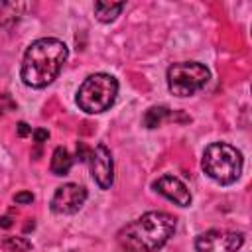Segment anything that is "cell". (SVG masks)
Masks as SVG:
<instances>
[{
    "mask_svg": "<svg viewBox=\"0 0 252 252\" xmlns=\"http://www.w3.org/2000/svg\"><path fill=\"white\" fill-rule=\"evenodd\" d=\"M69 57L67 45L57 37H41L30 43L22 59V81L32 89H43L57 79Z\"/></svg>",
    "mask_w": 252,
    "mask_h": 252,
    "instance_id": "obj_1",
    "label": "cell"
},
{
    "mask_svg": "<svg viewBox=\"0 0 252 252\" xmlns=\"http://www.w3.org/2000/svg\"><path fill=\"white\" fill-rule=\"evenodd\" d=\"M175 232V217L163 211H150L128 222L120 234V246L138 252H156Z\"/></svg>",
    "mask_w": 252,
    "mask_h": 252,
    "instance_id": "obj_2",
    "label": "cell"
},
{
    "mask_svg": "<svg viewBox=\"0 0 252 252\" xmlns=\"http://www.w3.org/2000/svg\"><path fill=\"white\" fill-rule=\"evenodd\" d=\"M201 165L213 181L220 185H230L242 173V154L230 144L213 142L205 148Z\"/></svg>",
    "mask_w": 252,
    "mask_h": 252,
    "instance_id": "obj_3",
    "label": "cell"
},
{
    "mask_svg": "<svg viewBox=\"0 0 252 252\" xmlns=\"http://www.w3.org/2000/svg\"><path fill=\"white\" fill-rule=\"evenodd\" d=\"M116 94L118 81L108 73H94L81 83L77 91V104L87 114H100L114 104Z\"/></svg>",
    "mask_w": 252,
    "mask_h": 252,
    "instance_id": "obj_4",
    "label": "cell"
},
{
    "mask_svg": "<svg viewBox=\"0 0 252 252\" xmlns=\"http://www.w3.org/2000/svg\"><path fill=\"white\" fill-rule=\"evenodd\" d=\"M211 73L203 63L197 61H181L173 63L167 69V89L171 94L183 98L199 93L209 83Z\"/></svg>",
    "mask_w": 252,
    "mask_h": 252,
    "instance_id": "obj_5",
    "label": "cell"
},
{
    "mask_svg": "<svg viewBox=\"0 0 252 252\" xmlns=\"http://www.w3.org/2000/svg\"><path fill=\"white\" fill-rule=\"evenodd\" d=\"M242 242H244V236L240 232L213 228L195 238V250L197 252H236L242 246Z\"/></svg>",
    "mask_w": 252,
    "mask_h": 252,
    "instance_id": "obj_6",
    "label": "cell"
},
{
    "mask_svg": "<svg viewBox=\"0 0 252 252\" xmlns=\"http://www.w3.org/2000/svg\"><path fill=\"white\" fill-rule=\"evenodd\" d=\"M87 201V189L79 183H65L55 189L51 197V211L55 215H75Z\"/></svg>",
    "mask_w": 252,
    "mask_h": 252,
    "instance_id": "obj_7",
    "label": "cell"
},
{
    "mask_svg": "<svg viewBox=\"0 0 252 252\" xmlns=\"http://www.w3.org/2000/svg\"><path fill=\"white\" fill-rule=\"evenodd\" d=\"M89 167L94 183L100 189H110L114 181V163H112V154L104 144H98L89 154Z\"/></svg>",
    "mask_w": 252,
    "mask_h": 252,
    "instance_id": "obj_8",
    "label": "cell"
},
{
    "mask_svg": "<svg viewBox=\"0 0 252 252\" xmlns=\"http://www.w3.org/2000/svg\"><path fill=\"white\" fill-rule=\"evenodd\" d=\"M154 189L163 195L165 199H169L171 203L179 205V207H189L191 205V191L187 189V185L173 175H161L159 179L154 181Z\"/></svg>",
    "mask_w": 252,
    "mask_h": 252,
    "instance_id": "obj_9",
    "label": "cell"
},
{
    "mask_svg": "<svg viewBox=\"0 0 252 252\" xmlns=\"http://www.w3.org/2000/svg\"><path fill=\"white\" fill-rule=\"evenodd\" d=\"M124 6H126L124 2H102L100 0V2H94V16H96L98 22L110 24L120 16Z\"/></svg>",
    "mask_w": 252,
    "mask_h": 252,
    "instance_id": "obj_10",
    "label": "cell"
},
{
    "mask_svg": "<svg viewBox=\"0 0 252 252\" xmlns=\"http://www.w3.org/2000/svg\"><path fill=\"white\" fill-rule=\"evenodd\" d=\"M73 167V158L65 148H55L51 154V163L49 169L53 175H67Z\"/></svg>",
    "mask_w": 252,
    "mask_h": 252,
    "instance_id": "obj_11",
    "label": "cell"
},
{
    "mask_svg": "<svg viewBox=\"0 0 252 252\" xmlns=\"http://www.w3.org/2000/svg\"><path fill=\"white\" fill-rule=\"evenodd\" d=\"M167 118H171V110L169 108H165V106H152L144 114V126L146 128H158Z\"/></svg>",
    "mask_w": 252,
    "mask_h": 252,
    "instance_id": "obj_12",
    "label": "cell"
},
{
    "mask_svg": "<svg viewBox=\"0 0 252 252\" xmlns=\"http://www.w3.org/2000/svg\"><path fill=\"white\" fill-rule=\"evenodd\" d=\"M2 248L6 252H28L32 248V242L24 236H6L2 240Z\"/></svg>",
    "mask_w": 252,
    "mask_h": 252,
    "instance_id": "obj_13",
    "label": "cell"
},
{
    "mask_svg": "<svg viewBox=\"0 0 252 252\" xmlns=\"http://www.w3.org/2000/svg\"><path fill=\"white\" fill-rule=\"evenodd\" d=\"M14 108H16V102L12 100V96L0 93V116H4L6 112H10V110H14Z\"/></svg>",
    "mask_w": 252,
    "mask_h": 252,
    "instance_id": "obj_14",
    "label": "cell"
},
{
    "mask_svg": "<svg viewBox=\"0 0 252 252\" xmlns=\"http://www.w3.org/2000/svg\"><path fill=\"white\" fill-rule=\"evenodd\" d=\"M14 201L18 205H30V203H33V195L30 191H20V193L14 195Z\"/></svg>",
    "mask_w": 252,
    "mask_h": 252,
    "instance_id": "obj_15",
    "label": "cell"
},
{
    "mask_svg": "<svg viewBox=\"0 0 252 252\" xmlns=\"http://www.w3.org/2000/svg\"><path fill=\"white\" fill-rule=\"evenodd\" d=\"M32 136H33V140H35L37 144H43V142L49 138V132H47V130H43V128H37V130H33V132H32Z\"/></svg>",
    "mask_w": 252,
    "mask_h": 252,
    "instance_id": "obj_16",
    "label": "cell"
},
{
    "mask_svg": "<svg viewBox=\"0 0 252 252\" xmlns=\"http://www.w3.org/2000/svg\"><path fill=\"white\" fill-rule=\"evenodd\" d=\"M33 130L26 124V122H18V136H22V138H26V136H30Z\"/></svg>",
    "mask_w": 252,
    "mask_h": 252,
    "instance_id": "obj_17",
    "label": "cell"
},
{
    "mask_svg": "<svg viewBox=\"0 0 252 252\" xmlns=\"http://www.w3.org/2000/svg\"><path fill=\"white\" fill-rule=\"evenodd\" d=\"M0 226H2V228H10V226H12V217H10V215L2 217V219H0Z\"/></svg>",
    "mask_w": 252,
    "mask_h": 252,
    "instance_id": "obj_18",
    "label": "cell"
},
{
    "mask_svg": "<svg viewBox=\"0 0 252 252\" xmlns=\"http://www.w3.org/2000/svg\"><path fill=\"white\" fill-rule=\"evenodd\" d=\"M120 252H138V250H128V248H120Z\"/></svg>",
    "mask_w": 252,
    "mask_h": 252,
    "instance_id": "obj_19",
    "label": "cell"
}]
</instances>
